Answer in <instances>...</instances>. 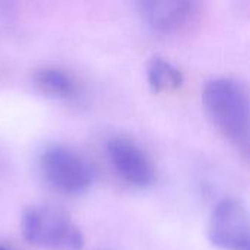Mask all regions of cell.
Instances as JSON below:
<instances>
[{"label":"cell","instance_id":"1","mask_svg":"<svg viewBox=\"0 0 250 250\" xmlns=\"http://www.w3.org/2000/svg\"><path fill=\"white\" fill-rule=\"evenodd\" d=\"M202 103L215 127L243 154L249 151V95L231 76H215L205 83Z\"/></svg>","mask_w":250,"mask_h":250},{"label":"cell","instance_id":"2","mask_svg":"<svg viewBox=\"0 0 250 250\" xmlns=\"http://www.w3.org/2000/svg\"><path fill=\"white\" fill-rule=\"evenodd\" d=\"M23 237L48 250H81L83 233L78 224L60 208L47 204H34L23 209L21 217Z\"/></svg>","mask_w":250,"mask_h":250},{"label":"cell","instance_id":"3","mask_svg":"<svg viewBox=\"0 0 250 250\" xmlns=\"http://www.w3.org/2000/svg\"><path fill=\"white\" fill-rule=\"evenodd\" d=\"M38 166L45 182L57 192L66 195L86 192L95 179L91 163L66 144L54 142L45 145L40 152Z\"/></svg>","mask_w":250,"mask_h":250},{"label":"cell","instance_id":"4","mask_svg":"<svg viewBox=\"0 0 250 250\" xmlns=\"http://www.w3.org/2000/svg\"><path fill=\"white\" fill-rule=\"evenodd\" d=\"M208 237L223 250H249V211L239 198L220 199L208 218Z\"/></svg>","mask_w":250,"mask_h":250},{"label":"cell","instance_id":"5","mask_svg":"<svg viewBox=\"0 0 250 250\" xmlns=\"http://www.w3.org/2000/svg\"><path fill=\"white\" fill-rule=\"evenodd\" d=\"M105 154L120 179L132 186L146 188L155 182V164L149 154L132 138L113 135L105 142Z\"/></svg>","mask_w":250,"mask_h":250},{"label":"cell","instance_id":"6","mask_svg":"<svg viewBox=\"0 0 250 250\" xmlns=\"http://www.w3.org/2000/svg\"><path fill=\"white\" fill-rule=\"evenodd\" d=\"M136 7L146 26L164 35L189 29L201 15L199 3L185 0H142Z\"/></svg>","mask_w":250,"mask_h":250},{"label":"cell","instance_id":"7","mask_svg":"<svg viewBox=\"0 0 250 250\" xmlns=\"http://www.w3.org/2000/svg\"><path fill=\"white\" fill-rule=\"evenodd\" d=\"M34 85L47 97L59 100H72L78 97L81 83L78 78L67 69L56 64H45L38 67L32 76Z\"/></svg>","mask_w":250,"mask_h":250},{"label":"cell","instance_id":"8","mask_svg":"<svg viewBox=\"0 0 250 250\" xmlns=\"http://www.w3.org/2000/svg\"><path fill=\"white\" fill-rule=\"evenodd\" d=\"M146 79L155 92H173L185 82L180 67L163 56H154L146 66Z\"/></svg>","mask_w":250,"mask_h":250},{"label":"cell","instance_id":"9","mask_svg":"<svg viewBox=\"0 0 250 250\" xmlns=\"http://www.w3.org/2000/svg\"><path fill=\"white\" fill-rule=\"evenodd\" d=\"M0 250H12L9 246H6V245H3V243H0Z\"/></svg>","mask_w":250,"mask_h":250}]
</instances>
